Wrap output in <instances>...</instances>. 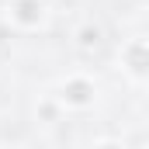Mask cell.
<instances>
[{"instance_id":"obj_6","label":"cell","mask_w":149,"mask_h":149,"mask_svg":"<svg viewBox=\"0 0 149 149\" xmlns=\"http://www.w3.org/2000/svg\"><path fill=\"white\" fill-rule=\"evenodd\" d=\"M94 149H121V142H97Z\"/></svg>"},{"instance_id":"obj_4","label":"cell","mask_w":149,"mask_h":149,"mask_svg":"<svg viewBox=\"0 0 149 149\" xmlns=\"http://www.w3.org/2000/svg\"><path fill=\"white\" fill-rule=\"evenodd\" d=\"M73 38H76V49H80V52H94V49L101 45V28H97V24H80Z\"/></svg>"},{"instance_id":"obj_1","label":"cell","mask_w":149,"mask_h":149,"mask_svg":"<svg viewBox=\"0 0 149 149\" xmlns=\"http://www.w3.org/2000/svg\"><path fill=\"white\" fill-rule=\"evenodd\" d=\"M97 101V87L87 73H73L59 83V94H56V104L59 108H70V111H87L94 108Z\"/></svg>"},{"instance_id":"obj_3","label":"cell","mask_w":149,"mask_h":149,"mask_svg":"<svg viewBox=\"0 0 149 149\" xmlns=\"http://www.w3.org/2000/svg\"><path fill=\"white\" fill-rule=\"evenodd\" d=\"M7 21L21 31H31L45 21V0H10L7 7Z\"/></svg>"},{"instance_id":"obj_5","label":"cell","mask_w":149,"mask_h":149,"mask_svg":"<svg viewBox=\"0 0 149 149\" xmlns=\"http://www.w3.org/2000/svg\"><path fill=\"white\" fill-rule=\"evenodd\" d=\"M38 111H42L45 121H56V118H59V104H56V97H52V101H42V108H38Z\"/></svg>"},{"instance_id":"obj_2","label":"cell","mask_w":149,"mask_h":149,"mask_svg":"<svg viewBox=\"0 0 149 149\" xmlns=\"http://www.w3.org/2000/svg\"><path fill=\"white\" fill-rule=\"evenodd\" d=\"M118 63H121V73L128 76L132 83H142L149 73V45L146 38H128L118 52Z\"/></svg>"}]
</instances>
